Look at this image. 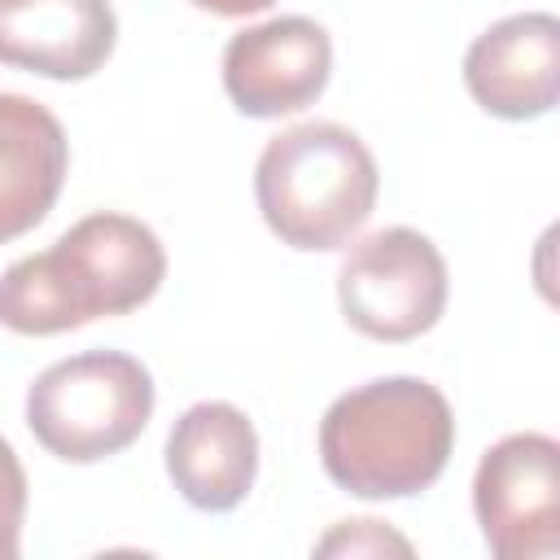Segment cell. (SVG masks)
Segmentation results:
<instances>
[{"instance_id":"obj_1","label":"cell","mask_w":560,"mask_h":560,"mask_svg":"<svg viewBox=\"0 0 560 560\" xmlns=\"http://www.w3.org/2000/svg\"><path fill=\"white\" fill-rule=\"evenodd\" d=\"M166 276V249L131 214H88L52 249L18 258L0 276V324L22 337H52L101 315L144 306Z\"/></svg>"},{"instance_id":"obj_2","label":"cell","mask_w":560,"mask_h":560,"mask_svg":"<svg viewBox=\"0 0 560 560\" xmlns=\"http://www.w3.org/2000/svg\"><path fill=\"white\" fill-rule=\"evenodd\" d=\"M455 451V416L438 385L381 376L341 394L319 420L324 472L359 499H407L429 490Z\"/></svg>"},{"instance_id":"obj_3","label":"cell","mask_w":560,"mask_h":560,"mask_svg":"<svg viewBox=\"0 0 560 560\" xmlns=\"http://www.w3.org/2000/svg\"><path fill=\"white\" fill-rule=\"evenodd\" d=\"M376 158L341 122H298L267 140L254 197L267 228L293 249L346 245L376 206Z\"/></svg>"},{"instance_id":"obj_4","label":"cell","mask_w":560,"mask_h":560,"mask_svg":"<svg viewBox=\"0 0 560 560\" xmlns=\"http://www.w3.org/2000/svg\"><path fill=\"white\" fill-rule=\"evenodd\" d=\"M153 416V376L122 350H83L35 376L26 424L66 464H96L127 451Z\"/></svg>"},{"instance_id":"obj_5","label":"cell","mask_w":560,"mask_h":560,"mask_svg":"<svg viewBox=\"0 0 560 560\" xmlns=\"http://www.w3.org/2000/svg\"><path fill=\"white\" fill-rule=\"evenodd\" d=\"M337 302L350 328L372 341H411L446 311V262L416 228H381L363 236L341 271Z\"/></svg>"},{"instance_id":"obj_6","label":"cell","mask_w":560,"mask_h":560,"mask_svg":"<svg viewBox=\"0 0 560 560\" xmlns=\"http://www.w3.org/2000/svg\"><path fill=\"white\" fill-rule=\"evenodd\" d=\"M472 512L499 560H538L560 547V446L547 433H508L472 477Z\"/></svg>"},{"instance_id":"obj_7","label":"cell","mask_w":560,"mask_h":560,"mask_svg":"<svg viewBox=\"0 0 560 560\" xmlns=\"http://www.w3.org/2000/svg\"><path fill=\"white\" fill-rule=\"evenodd\" d=\"M332 74V39L311 18L245 26L223 48V92L245 118H280L319 101Z\"/></svg>"},{"instance_id":"obj_8","label":"cell","mask_w":560,"mask_h":560,"mask_svg":"<svg viewBox=\"0 0 560 560\" xmlns=\"http://www.w3.org/2000/svg\"><path fill=\"white\" fill-rule=\"evenodd\" d=\"M464 83L472 101L494 118H542L560 96L556 13H512L486 26L464 52Z\"/></svg>"},{"instance_id":"obj_9","label":"cell","mask_w":560,"mask_h":560,"mask_svg":"<svg viewBox=\"0 0 560 560\" xmlns=\"http://www.w3.org/2000/svg\"><path fill=\"white\" fill-rule=\"evenodd\" d=\"M118 39L109 0H0V66L44 79L96 74Z\"/></svg>"},{"instance_id":"obj_10","label":"cell","mask_w":560,"mask_h":560,"mask_svg":"<svg viewBox=\"0 0 560 560\" xmlns=\"http://www.w3.org/2000/svg\"><path fill=\"white\" fill-rule=\"evenodd\" d=\"M166 472L201 512H232L258 472V433L232 402H192L166 433Z\"/></svg>"},{"instance_id":"obj_11","label":"cell","mask_w":560,"mask_h":560,"mask_svg":"<svg viewBox=\"0 0 560 560\" xmlns=\"http://www.w3.org/2000/svg\"><path fill=\"white\" fill-rule=\"evenodd\" d=\"M66 171L70 144L57 114L22 92H0V245L44 223Z\"/></svg>"},{"instance_id":"obj_12","label":"cell","mask_w":560,"mask_h":560,"mask_svg":"<svg viewBox=\"0 0 560 560\" xmlns=\"http://www.w3.org/2000/svg\"><path fill=\"white\" fill-rule=\"evenodd\" d=\"M26 516V472L18 451L0 438V560H18Z\"/></svg>"},{"instance_id":"obj_13","label":"cell","mask_w":560,"mask_h":560,"mask_svg":"<svg viewBox=\"0 0 560 560\" xmlns=\"http://www.w3.org/2000/svg\"><path fill=\"white\" fill-rule=\"evenodd\" d=\"M341 525H346V529L328 534V538L319 542V551H350V556H354V551H389V547L402 551V556L411 551L398 534L385 529V521H341Z\"/></svg>"},{"instance_id":"obj_14","label":"cell","mask_w":560,"mask_h":560,"mask_svg":"<svg viewBox=\"0 0 560 560\" xmlns=\"http://www.w3.org/2000/svg\"><path fill=\"white\" fill-rule=\"evenodd\" d=\"M192 4L206 9V13H214V18H249V13L271 9L276 0H192Z\"/></svg>"}]
</instances>
